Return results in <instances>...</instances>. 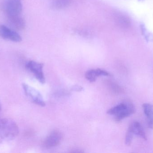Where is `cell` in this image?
I'll return each mask as SVG.
<instances>
[{"instance_id":"e0dca14e","label":"cell","mask_w":153,"mask_h":153,"mask_svg":"<svg viewBox=\"0 0 153 153\" xmlns=\"http://www.w3.org/2000/svg\"><path fill=\"white\" fill-rule=\"evenodd\" d=\"M138 1H144V0H138Z\"/></svg>"},{"instance_id":"3957f363","label":"cell","mask_w":153,"mask_h":153,"mask_svg":"<svg viewBox=\"0 0 153 153\" xmlns=\"http://www.w3.org/2000/svg\"><path fill=\"white\" fill-rule=\"evenodd\" d=\"M134 135L141 137L143 140H147L146 134L143 128L138 121L132 122L128 128L125 138V143L127 146H128L131 144Z\"/></svg>"},{"instance_id":"7c38bea8","label":"cell","mask_w":153,"mask_h":153,"mask_svg":"<svg viewBox=\"0 0 153 153\" xmlns=\"http://www.w3.org/2000/svg\"><path fill=\"white\" fill-rule=\"evenodd\" d=\"M71 0H51L52 7L56 10H61L68 7Z\"/></svg>"},{"instance_id":"2e32d148","label":"cell","mask_w":153,"mask_h":153,"mask_svg":"<svg viewBox=\"0 0 153 153\" xmlns=\"http://www.w3.org/2000/svg\"><path fill=\"white\" fill-rule=\"evenodd\" d=\"M1 103H0V112H1Z\"/></svg>"},{"instance_id":"9c48e42d","label":"cell","mask_w":153,"mask_h":153,"mask_svg":"<svg viewBox=\"0 0 153 153\" xmlns=\"http://www.w3.org/2000/svg\"><path fill=\"white\" fill-rule=\"evenodd\" d=\"M7 22L9 27L15 31L22 30L26 26L25 21L20 15L7 16Z\"/></svg>"},{"instance_id":"8fae6325","label":"cell","mask_w":153,"mask_h":153,"mask_svg":"<svg viewBox=\"0 0 153 153\" xmlns=\"http://www.w3.org/2000/svg\"><path fill=\"white\" fill-rule=\"evenodd\" d=\"M143 108L147 118L148 127L151 129H153V105L144 103L143 105Z\"/></svg>"},{"instance_id":"277c9868","label":"cell","mask_w":153,"mask_h":153,"mask_svg":"<svg viewBox=\"0 0 153 153\" xmlns=\"http://www.w3.org/2000/svg\"><path fill=\"white\" fill-rule=\"evenodd\" d=\"M2 9L7 16L20 15L22 10L21 0H4Z\"/></svg>"},{"instance_id":"5bb4252c","label":"cell","mask_w":153,"mask_h":153,"mask_svg":"<svg viewBox=\"0 0 153 153\" xmlns=\"http://www.w3.org/2000/svg\"><path fill=\"white\" fill-rule=\"evenodd\" d=\"M110 85L111 88L114 93H120L123 91V89L117 84L111 82L110 84Z\"/></svg>"},{"instance_id":"30bf717a","label":"cell","mask_w":153,"mask_h":153,"mask_svg":"<svg viewBox=\"0 0 153 153\" xmlns=\"http://www.w3.org/2000/svg\"><path fill=\"white\" fill-rule=\"evenodd\" d=\"M100 76H111L108 72L100 69H91L88 70L85 74V77L90 82H94L96 81L97 77Z\"/></svg>"},{"instance_id":"6da1fadb","label":"cell","mask_w":153,"mask_h":153,"mask_svg":"<svg viewBox=\"0 0 153 153\" xmlns=\"http://www.w3.org/2000/svg\"><path fill=\"white\" fill-rule=\"evenodd\" d=\"M135 107L129 101H126L108 110V114L115 116L117 122L121 121L126 118L130 116L135 112Z\"/></svg>"},{"instance_id":"4fadbf2b","label":"cell","mask_w":153,"mask_h":153,"mask_svg":"<svg viewBox=\"0 0 153 153\" xmlns=\"http://www.w3.org/2000/svg\"><path fill=\"white\" fill-rule=\"evenodd\" d=\"M141 33L146 41L153 42V34L147 30L145 25L141 24L140 25Z\"/></svg>"},{"instance_id":"9a60e30c","label":"cell","mask_w":153,"mask_h":153,"mask_svg":"<svg viewBox=\"0 0 153 153\" xmlns=\"http://www.w3.org/2000/svg\"><path fill=\"white\" fill-rule=\"evenodd\" d=\"M73 90L76 91H81L82 90V88L79 86H75L73 87Z\"/></svg>"},{"instance_id":"5b68a950","label":"cell","mask_w":153,"mask_h":153,"mask_svg":"<svg viewBox=\"0 0 153 153\" xmlns=\"http://www.w3.org/2000/svg\"><path fill=\"white\" fill-rule=\"evenodd\" d=\"M22 86L26 96L34 103L41 107L45 106V102L42 95L37 90L26 84H22Z\"/></svg>"},{"instance_id":"ba28073f","label":"cell","mask_w":153,"mask_h":153,"mask_svg":"<svg viewBox=\"0 0 153 153\" xmlns=\"http://www.w3.org/2000/svg\"><path fill=\"white\" fill-rule=\"evenodd\" d=\"M0 37L15 42H21L22 40L20 35L16 31L4 25H0Z\"/></svg>"},{"instance_id":"52a82bcc","label":"cell","mask_w":153,"mask_h":153,"mask_svg":"<svg viewBox=\"0 0 153 153\" xmlns=\"http://www.w3.org/2000/svg\"><path fill=\"white\" fill-rule=\"evenodd\" d=\"M62 139V133L58 130H54L44 140L43 146L47 149L56 147L61 144Z\"/></svg>"},{"instance_id":"7a4b0ae2","label":"cell","mask_w":153,"mask_h":153,"mask_svg":"<svg viewBox=\"0 0 153 153\" xmlns=\"http://www.w3.org/2000/svg\"><path fill=\"white\" fill-rule=\"evenodd\" d=\"M19 132V127L13 120L8 118L0 119V138L11 141L18 136Z\"/></svg>"},{"instance_id":"8992f818","label":"cell","mask_w":153,"mask_h":153,"mask_svg":"<svg viewBox=\"0 0 153 153\" xmlns=\"http://www.w3.org/2000/svg\"><path fill=\"white\" fill-rule=\"evenodd\" d=\"M44 64L34 61H29L27 63L26 67L35 75L37 80L44 84L45 82L43 69Z\"/></svg>"}]
</instances>
